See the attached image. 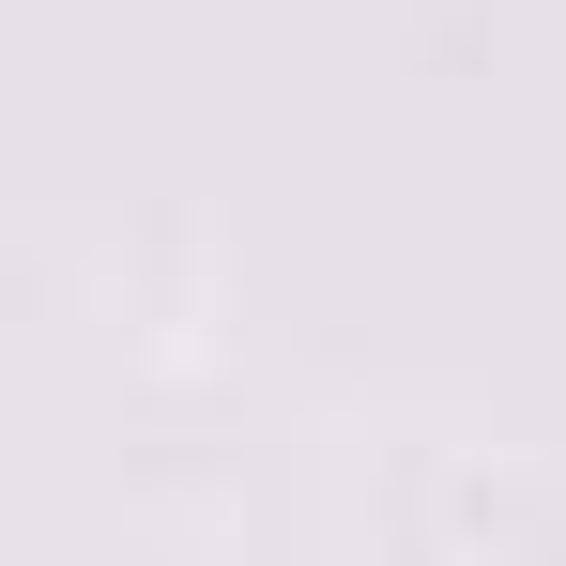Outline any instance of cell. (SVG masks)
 <instances>
[]
</instances>
